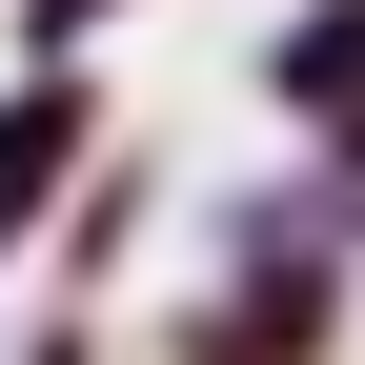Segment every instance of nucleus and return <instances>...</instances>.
<instances>
[{"label":"nucleus","mask_w":365,"mask_h":365,"mask_svg":"<svg viewBox=\"0 0 365 365\" xmlns=\"http://www.w3.org/2000/svg\"><path fill=\"white\" fill-rule=\"evenodd\" d=\"M304 345H325V264H264V284L203 325V365H304Z\"/></svg>","instance_id":"nucleus-2"},{"label":"nucleus","mask_w":365,"mask_h":365,"mask_svg":"<svg viewBox=\"0 0 365 365\" xmlns=\"http://www.w3.org/2000/svg\"><path fill=\"white\" fill-rule=\"evenodd\" d=\"M81 163V81H21V102H0V244H21L41 223V182Z\"/></svg>","instance_id":"nucleus-1"},{"label":"nucleus","mask_w":365,"mask_h":365,"mask_svg":"<svg viewBox=\"0 0 365 365\" xmlns=\"http://www.w3.org/2000/svg\"><path fill=\"white\" fill-rule=\"evenodd\" d=\"M264 81H284L304 122H345V143H365V0H325V21H304V41H284Z\"/></svg>","instance_id":"nucleus-3"}]
</instances>
